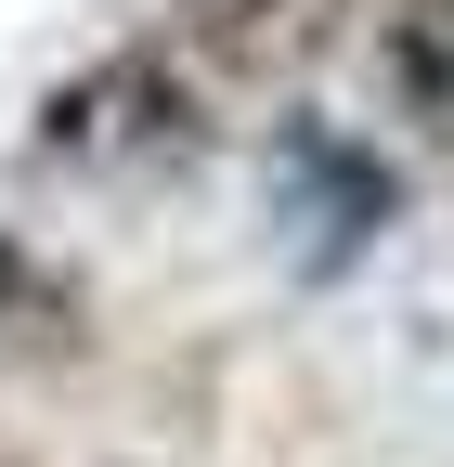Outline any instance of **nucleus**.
<instances>
[{
    "mask_svg": "<svg viewBox=\"0 0 454 467\" xmlns=\"http://www.w3.org/2000/svg\"><path fill=\"white\" fill-rule=\"evenodd\" d=\"M273 14H286V0H182V26H195L208 52H247V39H260Z\"/></svg>",
    "mask_w": 454,
    "mask_h": 467,
    "instance_id": "nucleus-3",
    "label": "nucleus"
},
{
    "mask_svg": "<svg viewBox=\"0 0 454 467\" xmlns=\"http://www.w3.org/2000/svg\"><path fill=\"white\" fill-rule=\"evenodd\" d=\"M273 221H299L312 273H351L389 221H403V169L377 143H351L337 117H286L273 130Z\"/></svg>",
    "mask_w": 454,
    "mask_h": 467,
    "instance_id": "nucleus-1",
    "label": "nucleus"
},
{
    "mask_svg": "<svg viewBox=\"0 0 454 467\" xmlns=\"http://www.w3.org/2000/svg\"><path fill=\"white\" fill-rule=\"evenodd\" d=\"M377 52H389V91H403V117L454 130V26H428V14H389V26H377Z\"/></svg>",
    "mask_w": 454,
    "mask_h": 467,
    "instance_id": "nucleus-2",
    "label": "nucleus"
}]
</instances>
